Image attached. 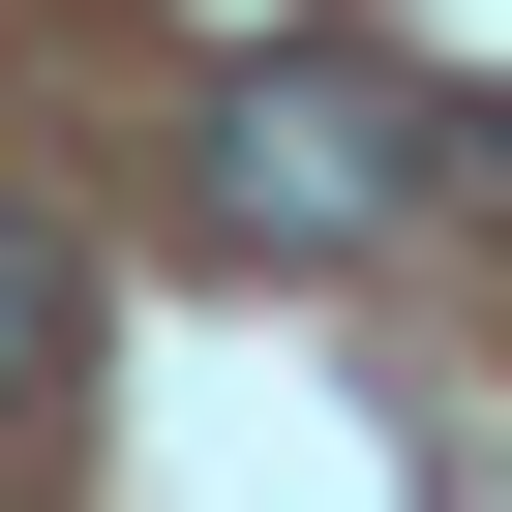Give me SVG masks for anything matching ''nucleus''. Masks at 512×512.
<instances>
[{"label": "nucleus", "instance_id": "nucleus-2", "mask_svg": "<svg viewBox=\"0 0 512 512\" xmlns=\"http://www.w3.org/2000/svg\"><path fill=\"white\" fill-rule=\"evenodd\" d=\"M61 362H91V241H61V211H31V181H0V422H31V392H61Z\"/></svg>", "mask_w": 512, "mask_h": 512}, {"label": "nucleus", "instance_id": "nucleus-1", "mask_svg": "<svg viewBox=\"0 0 512 512\" xmlns=\"http://www.w3.org/2000/svg\"><path fill=\"white\" fill-rule=\"evenodd\" d=\"M392 211H422V121L392 91H241L211 121V241H241V272H362Z\"/></svg>", "mask_w": 512, "mask_h": 512}]
</instances>
